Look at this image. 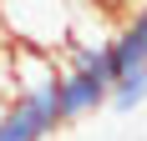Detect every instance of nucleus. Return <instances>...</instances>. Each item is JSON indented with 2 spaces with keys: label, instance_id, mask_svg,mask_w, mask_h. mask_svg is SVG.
Listing matches in <instances>:
<instances>
[{
  "label": "nucleus",
  "instance_id": "nucleus-5",
  "mask_svg": "<svg viewBox=\"0 0 147 141\" xmlns=\"http://www.w3.org/2000/svg\"><path fill=\"white\" fill-rule=\"evenodd\" d=\"M142 101H147V66L112 76V96H107V106H117V111H137Z\"/></svg>",
  "mask_w": 147,
  "mask_h": 141
},
{
  "label": "nucleus",
  "instance_id": "nucleus-3",
  "mask_svg": "<svg viewBox=\"0 0 147 141\" xmlns=\"http://www.w3.org/2000/svg\"><path fill=\"white\" fill-rule=\"evenodd\" d=\"M107 96H112V76H102V70H81V66L56 70V116H61V126L102 111Z\"/></svg>",
  "mask_w": 147,
  "mask_h": 141
},
{
  "label": "nucleus",
  "instance_id": "nucleus-2",
  "mask_svg": "<svg viewBox=\"0 0 147 141\" xmlns=\"http://www.w3.org/2000/svg\"><path fill=\"white\" fill-rule=\"evenodd\" d=\"M61 126L56 116V81L36 91H15L0 106V141H46Z\"/></svg>",
  "mask_w": 147,
  "mask_h": 141
},
{
  "label": "nucleus",
  "instance_id": "nucleus-1",
  "mask_svg": "<svg viewBox=\"0 0 147 141\" xmlns=\"http://www.w3.org/2000/svg\"><path fill=\"white\" fill-rule=\"evenodd\" d=\"M96 0H0V45L61 56L76 41H112L91 30Z\"/></svg>",
  "mask_w": 147,
  "mask_h": 141
},
{
  "label": "nucleus",
  "instance_id": "nucleus-4",
  "mask_svg": "<svg viewBox=\"0 0 147 141\" xmlns=\"http://www.w3.org/2000/svg\"><path fill=\"white\" fill-rule=\"evenodd\" d=\"M107 56H112V76L147 66V5H142V10H132L117 30H112V41H107Z\"/></svg>",
  "mask_w": 147,
  "mask_h": 141
}]
</instances>
